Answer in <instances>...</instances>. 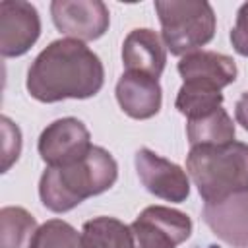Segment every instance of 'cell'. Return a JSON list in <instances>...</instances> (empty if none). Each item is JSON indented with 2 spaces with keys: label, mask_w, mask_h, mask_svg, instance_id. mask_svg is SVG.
Segmentation results:
<instances>
[{
  "label": "cell",
  "mask_w": 248,
  "mask_h": 248,
  "mask_svg": "<svg viewBox=\"0 0 248 248\" xmlns=\"http://www.w3.org/2000/svg\"><path fill=\"white\" fill-rule=\"evenodd\" d=\"M41 37L37 8L25 0L0 2V54L16 58L25 54Z\"/></svg>",
  "instance_id": "obj_9"
},
{
  "label": "cell",
  "mask_w": 248,
  "mask_h": 248,
  "mask_svg": "<svg viewBox=\"0 0 248 248\" xmlns=\"http://www.w3.org/2000/svg\"><path fill=\"white\" fill-rule=\"evenodd\" d=\"M116 101L120 108L136 120H147L161 110L163 89L159 79L141 72H124L116 81Z\"/></svg>",
  "instance_id": "obj_12"
},
{
  "label": "cell",
  "mask_w": 248,
  "mask_h": 248,
  "mask_svg": "<svg viewBox=\"0 0 248 248\" xmlns=\"http://www.w3.org/2000/svg\"><path fill=\"white\" fill-rule=\"evenodd\" d=\"M134 163L136 172L149 194L172 203H182L190 196V178L180 165L157 155L147 147L136 151Z\"/></svg>",
  "instance_id": "obj_7"
},
{
  "label": "cell",
  "mask_w": 248,
  "mask_h": 248,
  "mask_svg": "<svg viewBox=\"0 0 248 248\" xmlns=\"http://www.w3.org/2000/svg\"><path fill=\"white\" fill-rule=\"evenodd\" d=\"M122 64L126 72H141L159 79L167 64L163 37L147 27L132 29L122 43Z\"/></svg>",
  "instance_id": "obj_13"
},
{
  "label": "cell",
  "mask_w": 248,
  "mask_h": 248,
  "mask_svg": "<svg viewBox=\"0 0 248 248\" xmlns=\"http://www.w3.org/2000/svg\"><path fill=\"white\" fill-rule=\"evenodd\" d=\"M50 16L60 33L81 43L103 37L110 25V12L101 0H52Z\"/></svg>",
  "instance_id": "obj_6"
},
{
  "label": "cell",
  "mask_w": 248,
  "mask_h": 248,
  "mask_svg": "<svg viewBox=\"0 0 248 248\" xmlns=\"http://www.w3.org/2000/svg\"><path fill=\"white\" fill-rule=\"evenodd\" d=\"M91 134L87 126L74 118H58L50 122L39 136L37 149L48 167H62L81 161L91 151Z\"/></svg>",
  "instance_id": "obj_5"
},
{
  "label": "cell",
  "mask_w": 248,
  "mask_h": 248,
  "mask_svg": "<svg viewBox=\"0 0 248 248\" xmlns=\"http://www.w3.org/2000/svg\"><path fill=\"white\" fill-rule=\"evenodd\" d=\"M186 172L205 203L248 192V143L196 145L186 157Z\"/></svg>",
  "instance_id": "obj_3"
},
{
  "label": "cell",
  "mask_w": 248,
  "mask_h": 248,
  "mask_svg": "<svg viewBox=\"0 0 248 248\" xmlns=\"http://www.w3.org/2000/svg\"><path fill=\"white\" fill-rule=\"evenodd\" d=\"M105 83L101 58L81 41L56 39L43 48L27 70L25 87L41 103L95 97Z\"/></svg>",
  "instance_id": "obj_1"
},
{
  "label": "cell",
  "mask_w": 248,
  "mask_h": 248,
  "mask_svg": "<svg viewBox=\"0 0 248 248\" xmlns=\"http://www.w3.org/2000/svg\"><path fill=\"white\" fill-rule=\"evenodd\" d=\"M174 107L180 114L190 118H200L215 108L223 107V93L213 87H203L196 83H182V87L176 93Z\"/></svg>",
  "instance_id": "obj_17"
},
{
  "label": "cell",
  "mask_w": 248,
  "mask_h": 248,
  "mask_svg": "<svg viewBox=\"0 0 248 248\" xmlns=\"http://www.w3.org/2000/svg\"><path fill=\"white\" fill-rule=\"evenodd\" d=\"M186 136L190 141V147L196 145H225L234 141L236 128L232 124V118L229 112L219 107L213 112L200 116V118H190L186 122Z\"/></svg>",
  "instance_id": "obj_15"
},
{
  "label": "cell",
  "mask_w": 248,
  "mask_h": 248,
  "mask_svg": "<svg viewBox=\"0 0 248 248\" xmlns=\"http://www.w3.org/2000/svg\"><path fill=\"white\" fill-rule=\"evenodd\" d=\"M37 229V221L27 209L19 205L0 209V248H31Z\"/></svg>",
  "instance_id": "obj_16"
},
{
  "label": "cell",
  "mask_w": 248,
  "mask_h": 248,
  "mask_svg": "<svg viewBox=\"0 0 248 248\" xmlns=\"http://www.w3.org/2000/svg\"><path fill=\"white\" fill-rule=\"evenodd\" d=\"M31 248H83L81 232L62 219H48L37 229Z\"/></svg>",
  "instance_id": "obj_18"
},
{
  "label": "cell",
  "mask_w": 248,
  "mask_h": 248,
  "mask_svg": "<svg viewBox=\"0 0 248 248\" xmlns=\"http://www.w3.org/2000/svg\"><path fill=\"white\" fill-rule=\"evenodd\" d=\"M136 248H157V246H147V244H136Z\"/></svg>",
  "instance_id": "obj_22"
},
{
  "label": "cell",
  "mask_w": 248,
  "mask_h": 248,
  "mask_svg": "<svg viewBox=\"0 0 248 248\" xmlns=\"http://www.w3.org/2000/svg\"><path fill=\"white\" fill-rule=\"evenodd\" d=\"M83 248H136V238L130 225L116 217H93L81 227Z\"/></svg>",
  "instance_id": "obj_14"
},
{
  "label": "cell",
  "mask_w": 248,
  "mask_h": 248,
  "mask_svg": "<svg viewBox=\"0 0 248 248\" xmlns=\"http://www.w3.org/2000/svg\"><path fill=\"white\" fill-rule=\"evenodd\" d=\"M118 178L114 157L101 145L72 165L46 167L39 180V198L52 213H66L91 196L107 192Z\"/></svg>",
  "instance_id": "obj_2"
},
{
  "label": "cell",
  "mask_w": 248,
  "mask_h": 248,
  "mask_svg": "<svg viewBox=\"0 0 248 248\" xmlns=\"http://www.w3.org/2000/svg\"><path fill=\"white\" fill-rule=\"evenodd\" d=\"M202 219L209 231L229 246H248V192L232 194L217 203H205Z\"/></svg>",
  "instance_id": "obj_10"
},
{
  "label": "cell",
  "mask_w": 248,
  "mask_h": 248,
  "mask_svg": "<svg viewBox=\"0 0 248 248\" xmlns=\"http://www.w3.org/2000/svg\"><path fill=\"white\" fill-rule=\"evenodd\" d=\"M0 130H2V172H8L10 167L21 155V130L8 116L0 118Z\"/></svg>",
  "instance_id": "obj_19"
},
{
  "label": "cell",
  "mask_w": 248,
  "mask_h": 248,
  "mask_svg": "<svg viewBox=\"0 0 248 248\" xmlns=\"http://www.w3.org/2000/svg\"><path fill=\"white\" fill-rule=\"evenodd\" d=\"M136 244L157 248H176L192 234V219L178 209L167 205L145 207L130 225Z\"/></svg>",
  "instance_id": "obj_8"
},
{
  "label": "cell",
  "mask_w": 248,
  "mask_h": 248,
  "mask_svg": "<svg viewBox=\"0 0 248 248\" xmlns=\"http://www.w3.org/2000/svg\"><path fill=\"white\" fill-rule=\"evenodd\" d=\"M234 118L236 122L248 132V89L240 95V99L234 105Z\"/></svg>",
  "instance_id": "obj_21"
},
{
  "label": "cell",
  "mask_w": 248,
  "mask_h": 248,
  "mask_svg": "<svg viewBox=\"0 0 248 248\" xmlns=\"http://www.w3.org/2000/svg\"><path fill=\"white\" fill-rule=\"evenodd\" d=\"M184 83H196L203 87L223 89L231 85L236 76V64L231 56L215 50H196L180 58L176 66Z\"/></svg>",
  "instance_id": "obj_11"
},
{
  "label": "cell",
  "mask_w": 248,
  "mask_h": 248,
  "mask_svg": "<svg viewBox=\"0 0 248 248\" xmlns=\"http://www.w3.org/2000/svg\"><path fill=\"white\" fill-rule=\"evenodd\" d=\"M161 37L174 56H186L207 45L217 27V17L205 0H155Z\"/></svg>",
  "instance_id": "obj_4"
},
{
  "label": "cell",
  "mask_w": 248,
  "mask_h": 248,
  "mask_svg": "<svg viewBox=\"0 0 248 248\" xmlns=\"http://www.w3.org/2000/svg\"><path fill=\"white\" fill-rule=\"evenodd\" d=\"M231 45L240 56L248 58V2H244L236 12V21L231 31Z\"/></svg>",
  "instance_id": "obj_20"
}]
</instances>
